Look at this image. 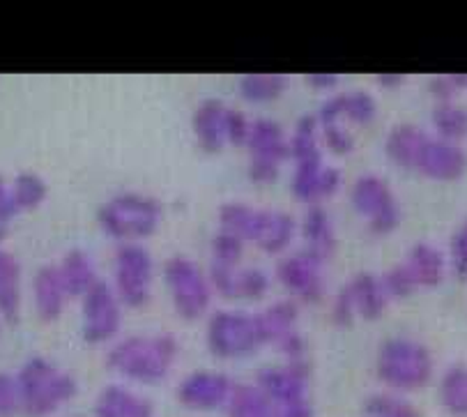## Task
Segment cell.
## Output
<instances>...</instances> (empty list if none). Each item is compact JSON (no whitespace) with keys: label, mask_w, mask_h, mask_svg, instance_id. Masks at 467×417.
Segmentation results:
<instances>
[{"label":"cell","mask_w":467,"mask_h":417,"mask_svg":"<svg viewBox=\"0 0 467 417\" xmlns=\"http://www.w3.org/2000/svg\"><path fill=\"white\" fill-rule=\"evenodd\" d=\"M178 355L180 341L171 332L130 335L113 341L107 353V367L127 383L160 385L171 376Z\"/></svg>","instance_id":"cell-1"},{"label":"cell","mask_w":467,"mask_h":417,"mask_svg":"<svg viewBox=\"0 0 467 417\" xmlns=\"http://www.w3.org/2000/svg\"><path fill=\"white\" fill-rule=\"evenodd\" d=\"M435 358L426 344L412 337H389L376 355V379L387 392H420L433 381Z\"/></svg>","instance_id":"cell-2"},{"label":"cell","mask_w":467,"mask_h":417,"mask_svg":"<svg viewBox=\"0 0 467 417\" xmlns=\"http://www.w3.org/2000/svg\"><path fill=\"white\" fill-rule=\"evenodd\" d=\"M164 205L143 192H118L97 208V224L116 245L140 243L160 231Z\"/></svg>","instance_id":"cell-3"},{"label":"cell","mask_w":467,"mask_h":417,"mask_svg":"<svg viewBox=\"0 0 467 417\" xmlns=\"http://www.w3.org/2000/svg\"><path fill=\"white\" fill-rule=\"evenodd\" d=\"M21 411L28 417H47L72 401L77 381L47 358H30L16 374Z\"/></svg>","instance_id":"cell-4"},{"label":"cell","mask_w":467,"mask_h":417,"mask_svg":"<svg viewBox=\"0 0 467 417\" xmlns=\"http://www.w3.org/2000/svg\"><path fill=\"white\" fill-rule=\"evenodd\" d=\"M164 287L169 291L171 307L184 320H198L210 311L214 300V288L207 270H202L193 258L171 256L161 267Z\"/></svg>","instance_id":"cell-5"},{"label":"cell","mask_w":467,"mask_h":417,"mask_svg":"<svg viewBox=\"0 0 467 417\" xmlns=\"http://www.w3.org/2000/svg\"><path fill=\"white\" fill-rule=\"evenodd\" d=\"M205 349L219 360H242L263 349L254 314L233 307L213 311L205 320Z\"/></svg>","instance_id":"cell-6"},{"label":"cell","mask_w":467,"mask_h":417,"mask_svg":"<svg viewBox=\"0 0 467 417\" xmlns=\"http://www.w3.org/2000/svg\"><path fill=\"white\" fill-rule=\"evenodd\" d=\"M154 284V258L140 243L116 245L113 249L111 287L130 309L148 305Z\"/></svg>","instance_id":"cell-7"},{"label":"cell","mask_w":467,"mask_h":417,"mask_svg":"<svg viewBox=\"0 0 467 417\" xmlns=\"http://www.w3.org/2000/svg\"><path fill=\"white\" fill-rule=\"evenodd\" d=\"M350 205L364 217L373 235H389L400 226L403 210L385 178L376 173H361L350 187Z\"/></svg>","instance_id":"cell-8"},{"label":"cell","mask_w":467,"mask_h":417,"mask_svg":"<svg viewBox=\"0 0 467 417\" xmlns=\"http://www.w3.org/2000/svg\"><path fill=\"white\" fill-rule=\"evenodd\" d=\"M251 182L270 184L279 178L281 166L290 160V141L284 127L275 118H254L246 141Z\"/></svg>","instance_id":"cell-9"},{"label":"cell","mask_w":467,"mask_h":417,"mask_svg":"<svg viewBox=\"0 0 467 417\" xmlns=\"http://www.w3.org/2000/svg\"><path fill=\"white\" fill-rule=\"evenodd\" d=\"M125 305L113 291L111 282H99L81 297V337L90 346L116 341L122 330Z\"/></svg>","instance_id":"cell-10"},{"label":"cell","mask_w":467,"mask_h":417,"mask_svg":"<svg viewBox=\"0 0 467 417\" xmlns=\"http://www.w3.org/2000/svg\"><path fill=\"white\" fill-rule=\"evenodd\" d=\"M275 276L276 282L285 288L290 300L297 302L299 307L316 305V302L323 300L325 291H327L325 263L304 252V249L281 256L275 267Z\"/></svg>","instance_id":"cell-11"},{"label":"cell","mask_w":467,"mask_h":417,"mask_svg":"<svg viewBox=\"0 0 467 417\" xmlns=\"http://www.w3.org/2000/svg\"><path fill=\"white\" fill-rule=\"evenodd\" d=\"M308 383H311L308 358L267 364V367L258 369V374H255V388L261 390L276 408L308 401Z\"/></svg>","instance_id":"cell-12"},{"label":"cell","mask_w":467,"mask_h":417,"mask_svg":"<svg viewBox=\"0 0 467 417\" xmlns=\"http://www.w3.org/2000/svg\"><path fill=\"white\" fill-rule=\"evenodd\" d=\"M237 385L233 376L226 371H214V369H196L189 371L182 381L178 383V401L182 403L187 411L196 412H213V411H226L228 401L235 394Z\"/></svg>","instance_id":"cell-13"},{"label":"cell","mask_w":467,"mask_h":417,"mask_svg":"<svg viewBox=\"0 0 467 417\" xmlns=\"http://www.w3.org/2000/svg\"><path fill=\"white\" fill-rule=\"evenodd\" d=\"M341 169L327 164L325 157L295 162L293 175H290V192H293L295 201L304 203L306 208L323 205L325 201L332 199L341 190Z\"/></svg>","instance_id":"cell-14"},{"label":"cell","mask_w":467,"mask_h":417,"mask_svg":"<svg viewBox=\"0 0 467 417\" xmlns=\"http://www.w3.org/2000/svg\"><path fill=\"white\" fill-rule=\"evenodd\" d=\"M467 171V155L462 151L461 143L444 141L440 136L431 134L426 141L424 151H421L414 173L424 175L429 180H438V182H451V180L462 178Z\"/></svg>","instance_id":"cell-15"},{"label":"cell","mask_w":467,"mask_h":417,"mask_svg":"<svg viewBox=\"0 0 467 417\" xmlns=\"http://www.w3.org/2000/svg\"><path fill=\"white\" fill-rule=\"evenodd\" d=\"M270 214L272 208H254L244 201H228L219 208V231L237 235L246 245H258L270 224Z\"/></svg>","instance_id":"cell-16"},{"label":"cell","mask_w":467,"mask_h":417,"mask_svg":"<svg viewBox=\"0 0 467 417\" xmlns=\"http://www.w3.org/2000/svg\"><path fill=\"white\" fill-rule=\"evenodd\" d=\"M226 109L228 104H223L217 98L202 99L196 107L192 116V130L196 136V143L202 152L207 155H214V152H222L226 143Z\"/></svg>","instance_id":"cell-17"},{"label":"cell","mask_w":467,"mask_h":417,"mask_svg":"<svg viewBox=\"0 0 467 417\" xmlns=\"http://www.w3.org/2000/svg\"><path fill=\"white\" fill-rule=\"evenodd\" d=\"M299 238H302V249L311 256L320 258L327 263L337 252V231H334V222L329 217L327 210L323 205H311L304 213L302 224H299Z\"/></svg>","instance_id":"cell-18"},{"label":"cell","mask_w":467,"mask_h":417,"mask_svg":"<svg viewBox=\"0 0 467 417\" xmlns=\"http://www.w3.org/2000/svg\"><path fill=\"white\" fill-rule=\"evenodd\" d=\"M95 417H154V406L145 394L125 383H109L95 399Z\"/></svg>","instance_id":"cell-19"},{"label":"cell","mask_w":467,"mask_h":417,"mask_svg":"<svg viewBox=\"0 0 467 417\" xmlns=\"http://www.w3.org/2000/svg\"><path fill=\"white\" fill-rule=\"evenodd\" d=\"M343 287L355 305L357 318L361 320H378L391 302L385 291V284H382V276L376 272H357Z\"/></svg>","instance_id":"cell-20"},{"label":"cell","mask_w":467,"mask_h":417,"mask_svg":"<svg viewBox=\"0 0 467 417\" xmlns=\"http://www.w3.org/2000/svg\"><path fill=\"white\" fill-rule=\"evenodd\" d=\"M33 297H35V311H37L42 323H54L63 316L65 307H67V291H65L63 282H60L58 267L56 266H42L33 276Z\"/></svg>","instance_id":"cell-21"},{"label":"cell","mask_w":467,"mask_h":417,"mask_svg":"<svg viewBox=\"0 0 467 417\" xmlns=\"http://www.w3.org/2000/svg\"><path fill=\"white\" fill-rule=\"evenodd\" d=\"M429 131L412 122H400V125L391 127L389 134L385 139V155L391 164L399 169L414 171L417 160H420L421 151H424L426 141H429Z\"/></svg>","instance_id":"cell-22"},{"label":"cell","mask_w":467,"mask_h":417,"mask_svg":"<svg viewBox=\"0 0 467 417\" xmlns=\"http://www.w3.org/2000/svg\"><path fill=\"white\" fill-rule=\"evenodd\" d=\"M255 330L261 337L263 346H275L281 337L290 335L293 330H299V305L290 297L285 300H275L265 305L263 309L254 311Z\"/></svg>","instance_id":"cell-23"},{"label":"cell","mask_w":467,"mask_h":417,"mask_svg":"<svg viewBox=\"0 0 467 417\" xmlns=\"http://www.w3.org/2000/svg\"><path fill=\"white\" fill-rule=\"evenodd\" d=\"M405 266L414 275L420 288H435L442 284L449 270V258L431 243H414L405 254Z\"/></svg>","instance_id":"cell-24"},{"label":"cell","mask_w":467,"mask_h":417,"mask_svg":"<svg viewBox=\"0 0 467 417\" xmlns=\"http://www.w3.org/2000/svg\"><path fill=\"white\" fill-rule=\"evenodd\" d=\"M56 267L69 297H83L101 279L86 249H69Z\"/></svg>","instance_id":"cell-25"},{"label":"cell","mask_w":467,"mask_h":417,"mask_svg":"<svg viewBox=\"0 0 467 417\" xmlns=\"http://www.w3.org/2000/svg\"><path fill=\"white\" fill-rule=\"evenodd\" d=\"M290 86L288 74L249 72L237 78V92L249 104H270L279 99Z\"/></svg>","instance_id":"cell-26"},{"label":"cell","mask_w":467,"mask_h":417,"mask_svg":"<svg viewBox=\"0 0 467 417\" xmlns=\"http://www.w3.org/2000/svg\"><path fill=\"white\" fill-rule=\"evenodd\" d=\"M21 307V266L12 252L0 249V314L15 323Z\"/></svg>","instance_id":"cell-27"},{"label":"cell","mask_w":467,"mask_h":417,"mask_svg":"<svg viewBox=\"0 0 467 417\" xmlns=\"http://www.w3.org/2000/svg\"><path fill=\"white\" fill-rule=\"evenodd\" d=\"M299 235V224L285 210H275L272 208L270 224H267L265 234H263L261 243L255 247L261 249L263 254H270V256H285L290 249V245L295 243V238Z\"/></svg>","instance_id":"cell-28"},{"label":"cell","mask_w":467,"mask_h":417,"mask_svg":"<svg viewBox=\"0 0 467 417\" xmlns=\"http://www.w3.org/2000/svg\"><path fill=\"white\" fill-rule=\"evenodd\" d=\"M440 406L449 417H467V364L444 369L438 385Z\"/></svg>","instance_id":"cell-29"},{"label":"cell","mask_w":467,"mask_h":417,"mask_svg":"<svg viewBox=\"0 0 467 417\" xmlns=\"http://www.w3.org/2000/svg\"><path fill=\"white\" fill-rule=\"evenodd\" d=\"M290 141V160L304 162V160H316L323 157V139H320V127L316 116H302L295 122L293 134H288Z\"/></svg>","instance_id":"cell-30"},{"label":"cell","mask_w":467,"mask_h":417,"mask_svg":"<svg viewBox=\"0 0 467 417\" xmlns=\"http://www.w3.org/2000/svg\"><path fill=\"white\" fill-rule=\"evenodd\" d=\"M431 122H433L435 136L444 141L461 143L467 139V109L453 99V102H435L431 111Z\"/></svg>","instance_id":"cell-31"},{"label":"cell","mask_w":467,"mask_h":417,"mask_svg":"<svg viewBox=\"0 0 467 417\" xmlns=\"http://www.w3.org/2000/svg\"><path fill=\"white\" fill-rule=\"evenodd\" d=\"M276 406L255 388V383L237 385L226 406V417H275Z\"/></svg>","instance_id":"cell-32"},{"label":"cell","mask_w":467,"mask_h":417,"mask_svg":"<svg viewBox=\"0 0 467 417\" xmlns=\"http://www.w3.org/2000/svg\"><path fill=\"white\" fill-rule=\"evenodd\" d=\"M364 417H421L420 408L396 392H373L364 401Z\"/></svg>","instance_id":"cell-33"},{"label":"cell","mask_w":467,"mask_h":417,"mask_svg":"<svg viewBox=\"0 0 467 417\" xmlns=\"http://www.w3.org/2000/svg\"><path fill=\"white\" fill-rule=\"evenodd\" d=\"M272 279L263 267L242 266L235 275V287H233V300L258 302L270 293Z\"/></svg>","instance_id":"cell-34"},{"label":"cell","mask_w":467,"mask_h":417,"mask_svg":"<svg viewBox=\"0 0 467 417\" xmlns=\"http://www.w3.org/2000/svg\"><path fill=\"white\" fill-rule=\"evenodd\" d=\"M12 194H15L19 210H35L47 201L48 187L37 173L33 171H24L12 180Z\"/></svg>","instance_id":"cell-35"},{"label":"cell","mask_w":467,"mask_h":417,"mask_svg":"<svg viewBox=\"0 0 467 417\" xmlns=\"http://www.w3.org/2000/svg\"><path fill=\"white\" fill-rule=\"evenodd\" d=\"M378 118V102L364 88L346 92V125L367 127Z\"/></svg>","instance_id":"cell-36"},{"label":"cell","mask_w":467,"mask_h":417,"mask_svg":"<svg viewBox=\"0 0 467 417\" xmlns=\"http://www.w3.org/2000/svg\"><path fill=\"white\" fill-rule=\"evenodd\" d=\"M246 243H242L237 235L226 234V231H217L213 235V243H210V263L214 266H242V258H244Z\"/></svg>","instance_id":"cell-37"},{"label":"cell","mask_w":467,"mask_h":417,"mask_svg":"<svg viewBox=\"0 0 467 417\" xmlns=\"http://www.w3.org/2000/svg\"><path fill=\"white\" fill-rule=\"evenodd\" d=\"M380 276L389 300H405V297L414 296V293L420 291V284H417V279H414V275L403 261L387 267Z\"/></svg>","instance_id":"cell-38"},{"label":"cell","mask_w":467,"mask_h":417,"mask_svg":"<svg viewBox=\"0 0 467 417\" xmlns=\"http://www.w3.org/2000/svg\"><path fill=\"white\" fill-rule=\"evenodd\" d=\"M320 127V139H323V148H327L332 155L346 157L355 148V139H352L350 130L346 122H329V125Z\"/></svg>","instance_id":"cell-39"},{"label":"cell","mask_w":467,"mask_h":417,"mask_svg":"<svg viewBox=\"0 0 467 417\" xmlns=\"http://www.w3.org/2000/svg\"><path fill=\"white\" fill-rule=\"evenodd\" d=\"M251 118L235 107L226 109V143L235 148H244L251 134Z\"/></svg>","instance_id":"cell-40"},{"label":"cell","mask_w":467,"mask_h":417,"mask_svg":"<svg viewBox=\"0 0 467 417\" xmlns=\"http://www.w3.org/2000/svg\"><path fill=\"white\" fill-rule=\"evenodd\" d=\"M449 267L458 279H467V219L456 228L449 243Z\"/></svg>","instance_id":"cell-41"},{"label":"cell","mask_w":467,"mask_h":417,"mask_svg":"<svg viewBox=\"0 0 467 417\" xmlns=\"http://www.w3.org/2000/svg\"><path fill=\"white\" fill-rule=\"evenodd\" d=\"M16 411H21L16 376L0 371V417H12Z\"/></svg>","instance_id":"cell-42"},{"label":"cell","mask_w":467,"mask_h":417,"mask_svg":"<svg viewBox=\"0 0 467 417\" xmlns=\"http://www.w3.org/2000/svg\"><path fill=\"white\" fill-rule=\"evenodd\" d=\"M329 314H332V320H334V326H337V328H350L352 323H355L357 311H355V305H352L350 296H348L346 287H341V291L334 296V302H332V309H329Z\"/></svg>","instance_id":"cell-43"},{"label":"cell","mask_w":467,"mask_h":417,"mask_svg":"<svg viewBox=\"0 0 467 417\" xmlns=\"http://www.w3.org/2000/svg\"><path fill=\"white\" fill-rule=\"evenodd\" d=\"M308 88H314V90H332V88L338 86L341 77L334 72H308L304 77Z\"/></svg>","instance_id":"cell-44"},{"label":"cell","mask_w":467,"mask_h":417,"mask_svg":"<svg viewBox=\"0 0 467 417\" xmlns=\"http://www.w3.org/2000/svg\"><path fill=\"white\" fill-rule=\"evenodd\" d=\"M275 417H314V411H311L308 401H304V403H295V406L276 408Z\"/></svg>","instance_id":"cell-45"},{"label":"cell","mask_w":467,"mask_h":417,"mask_svg":"<svg viewBox=\"0 0 467 417\" xmlns=\"http://www.w3.org/2000/svg\"><path fill=\"white\" fill-rule=\"evenodd\" d=\"M376 83L382 88H399L405 83V74H376Z\"/></svg>","instance_id":"cell-46"},{"label":"cell","mask_w":467,"mask_h":417,"mask_svg":"<svg viewBox=\"0 0 467 417\" xmlns=\"http://www.w3.org/2000/svg\"><path fill=\"white\" fill-rule=\"evenodd\" d=\"M449 81H451V86H453V90H456V95L461 90H467V72L449 74Z\"/></svg>","instance_id":"cell-47"},{"label":"cell","mask_w":467,"mask_h":417,"mask_svg":"<svg viewBox=\"0 0 467 417\" xmlns=\"http://www.w3.org/2000/svg\"><path fill=\"white\" fill-rule=\"evenodd\" d=\"M12 194V184L5 182V178L0 175V201H5Z\"/></svg>","instance_id":"cell-48"},{"label":"cell","mask_w":467,"mask_h":417,"mask_svg":"<svg viewBox=\"0 0 467 417\" xmlns=\"http://www.w3.org/2000/svg\"><path fill=\"white\" fill-rule=\"evenodd\" d=\"M5 235H7V228H5V226H0V243L5 240Z\"/></svg>","instance_id":"cell-49"}]
</instances>
